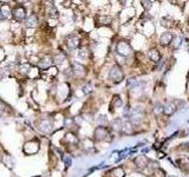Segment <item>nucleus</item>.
Instances as JSON below:
<instances>
[{"instance_id":"nucleus-1","label":"nucleus","mask_w":189,"mask_h":177,"mask_svg":"<svg viewBox=\"0 0 189 177\" xmlns=\"http://www.w3.org/2000/svg\"><path fill=\"white\" fill-rule=\"evenodd\" d=\"M79 43H81V37L76 33H72L66 38V45L70 50H75L79 46Z\"/></svg>"},{"instance_id":"nucleus-2","label":"nucleus","mask_w":189,"mask_h":177,"mask_svg":"<svg viewBox=\"0 0 189 177\" xmlns=\"http://www.w3.org/2000/svg\"><path fill=\"white\" fill-rule=\"evenodd\" d=\"M57 73H58V70H57V67H54V66H51V67H48L46 70H44L41 72L40 77L44 79V80H50V79H52L53 77L57 76Z\"/></svg>"},{"instance_id":"nucleus-3","label":"nucleus","mask_w":189,"mask_h":177,"mask_svg":"<svg viewBox=\"0 0 189 177\" xmlns=\"http://www.w3.org/2000/svg\"><path fill=\"white\" fill-rule=\"evenodd\" d=\"M12 14H13L14 19H17V20H24L25 17H26V10H25L24 6L18 5L16 6L14 10L12 11Z\"/></svg>"},{"instance_id":"nucleus-4","label":"nucleus","mask_w":189,"mask_h":177,"mask_svg":"<svg viewBox=\"0 0 189 177\" xmlns=\"http://www.w3.org/2000/svg\"><path fill=\"white\" fill-rule=\"evenodd\" d=\"M38 128H39V130H40L41 132L48 134V132L52 130V123H51V120H48V119H43V120H40V123L38 124Z\"/></svg>"},{"instance_id":"nucleus-5","label":"nucleus","mask_w":189,"mask_h":177,"mask_svg":"<svg viewBox=\"0 0 189 177\" xmlns=\"http://www.w3.org/2000/svg\"><path fill=\"white\" fill-rule=\"evenodd\" d=\"M110 78H111L113 82H121V80H122L123 73H122V71H121V69H119L118 66L112 67L111 72H110Z\"/></svg>"},{"instance_id":"nucleus-6","label":"nucleus","mask_w":189,"mask_h":177,"mask_svg":"<svg viewBox=\"0 0 189 177\" xmlns=\"http://www.w3.org/2000/svg\"><path fill=\"white\" fill-rule=\"evenodd\" d=\"M51 64H52V58L50 56H45L44 58H41L38 63V66L43 69V70H46L48 67H51Z\"/></svg>"},{"instance_id":"nucleus-7","label":"nucleus","mask_w":189,"mask_h":177,"mask_svg":"<svg viewBox=\"0 0 189 177\" xmlns=\"http://www.w3.org/2000/svg\"><path fill=\"white\" fill-rule=\"evenodd\" d=\"M37 24H38V18H37L35 14H31V16H29V17L25 19V26L29 27V29L35 27Z\"/></svg>"},{"instance_id":"nucleus-8","label":"nucleus","mask_w":189,"mask_h":177,"mask_svg":"<svg viewBox=\"0 0 189 177\" xmlns=\"http://www.w3.org/2000/svg\"><path fill=\"white\" fill-rule=\"evenodd\" d=\"M72 71H73V73H76L77 76L79 77L85 75V67H84L82 64H79V63H73V65H72Z\"/></svg>"},{"instance_id":"nucleus-9","label":"nucleus","mask_w":189,"mask_h":177,"mask_svg":"<svg viewBox=\"0 0 189 177\" xmlns=\"http://www.w3.org/2000/svg\"><path fill=\"white\" fill-rule=\"evenodd\" d=\"M117 50H118V52L121 53V54H124V56H127V54H128V53H130V51H131L129 44H127L125 41H121V43L118 44Z\"/></svg>"},{"instance_id":"nucleus-10","label":"nucleus","mask_w":189,"mask_h":177,"mask_svg":"<svg viewBox=\"0 0 189 177\" xmlns=\"http://www.w3.org/2000/svg\"><path fill=\"white\" fill-rule=\"evenodd\" d=\"M106 136H108V130L105 128H103V126H99V128H97L96 131H94V137H96V139H104Z\"/></svg>"},{"instance_id":"nucleus-11","label":"nucleus","mask_w":189,"mask_h":177,"mask_svg":"<svg viewBox=\"0 0 189 177\" xmlns=\"http://www.w3.org/2000/svg\"><path fill=\"white\" fill-rule=\"evenodd\" d=\"M46 14L47 17L50 18H57L58 17V11H57V7L52 4L46 6Z\"/></svg>"},{"instance_id":"nucleus-12","label":"nucleus","mask_w":189,"mask_h":177,"mask_svg":"<svg viewBox=\"0 0 189 177\" xmlns=\"http://www.w3.org/2000/svg\"><path fill=\"white\" fill-rule=\"evenodd\" d=\"M65 54L63 52H59V53H56L54 56H53V58H52V60L56 63L57 65H60V64H63L64 63V60H65Z\"/></svg>"},{"instance_id":"nucleus-13","label":"nucleus","mask_w":189,"mask_h":177,"mask_svg":"<svg viewBox=\"0 0 189 177\" xmlns=\"http://www.w3.org/2000/svg\"><path fill=\"white\" fill-rule=\"evenodd\" d=\"M0 13L2 14V17L5 18V19H8V18H11L12 16V12H11V8H10V6L7 5H4L1 7V10H0Z\"/></svg>"},{"instance_id":"nucleus-14","label":"nucleus","mask_w":189,"mask_h":177,"mask_svg":"<svg viewBox=\"0 0 189 177\" xmlns=\"http://www.w3.org/2000/svg\"><path fill=\"white\" fill-rule=\"evenodd\" d=\"M124 172L122 169H113L110 171V176L111 177H123Z\"/></svg>"},{"instance_id":"nucleus-15","label":"nucleus","mask_w":189,"mask_h":177,"mask_svg":"<svg viewBox=\"0 0 189 177\" xmlns=\"http://www.w3.org/2000/svg\"><path fill=\"white\" fill-rule=\"evenodd\" d=\"M30 70H31V67H30L29 64H21L20 65V67H19L20 73H23V75H29Z\"/></svg>"},{"instance_id":"nucleus-16","label":"nucleus","mask_w":189,"mask_h":177,"mask_svg":"<svg viewBox=\"0 0 189 177\" xmlns=\"http://www.w3.org/2000/svg\"><path fill=\"white\" fill-rule=\"evenodd\" d=\"M65 142H67V143H70V144H76L77 143V138L75 135H72V134H67V135L65 136Z\"/></svg>"},{"instance_id":"nucleus-17","label":"nucleus","mask_w":189,"mask_h":177,"mask_svg":"<svg viewBox=\"0 0 189 177\" xmlns=\"http://www.w3.org/2000/svg\"><path fill=\"white\" fill-rule=\"evenodd\" d=\"M88 56H89V53H88V50L84 47V48H82L81 50V52H79V57L83 59H85V58H88Z\"/></svg>"},{"instance_id":"nucleus-18","label":"nucleus","mask_w":189,"mask_h":177,"mask_svg":"<svg viewBox=\"0 0 189 177\" xmlns=\"http://www.w3.org/2000/svg\"><path fill=\"white\" fill-rule=\"evenodd\" d=\"M63 161H64L65 164L67 165V166H69V165H71V159H70V157H69L67 155H63Z\"/></svg>"},{"instance_id":"nucleus-19","label":"nucleus","mask_w":189,"mask_h":177,"mask_svg":"<svg viewBox=\"0 0 189 177\" xmlns=\"http://www.w3.org/2000/svg\"><path fill=\"white\" fill-rule=\"evenodd\" d=\"M90 88H91V85H90V84H88V85H85V86L83 88V92H84V93H85V94L89 93V92H90Z\"/></svg>"},{"instance_id":"nucleus-20","label":"nucleus","mask_w":189,"mask_h":177,"mask_svg":"<svg viewBox=\"0 0 189 177\" xmlns=\"http://www.w3.org/2000/svg\"><path fill=\"white\" fill-rule=\"evenodd\" d=\"M1 112H4V104L0 102V113H1Z\"/></svg>"},{"instance_id":"nucleus-21","label":"nucleus","mask_w":189,"mask_h":177,"mask_svg":"<svg viewBox=\"0 0 189 177\" xmlns=\"http://www.w3.org/2000/svg\"><path fill=\"white\" fill-rule=\"evenodd\" d=\"M4 19H5V18L2 17V14H1V13H0V20H4Z\"/></svg>"}]
</instances>
